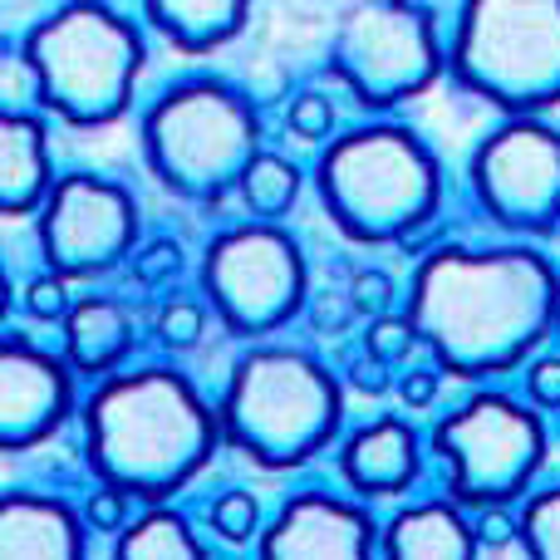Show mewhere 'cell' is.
Wrapping results in <instances>:
<instances>
[{
  "label": "cell",
  "instance_id": "6da1fadb",
  "mask_svg": "<svg viewBox=\"0 0 560 560\" xmlns=\"http://www.w3.org/2000/svg\"><path fill=\"white\" fill-rule=\"evenodd\" d=\"M418 345L457 378L526 364L560 319L556 266L532 246H438L408 280Z\"/></svg>",
  "mask_w": 560,
  "mask_h": 560
},
{
  "label": "cell",
  "instance_id": "7a4b0ae2",
  "mask_svg": "<svg viewBox=\"0 0 560 560\" xmlns=\"http://www.w3.org/2000/svg\"><path fill=\"white\" fill-rule=\"evenodd\" d=\"M84 463L98 487H114L128 502L163 506L183 492L222 443L217 408L197 394L187 374L167 364L118 369L98 378L84 404Z\"/></svg>",
  "mask_w": 560,
  "mask_h": 560
},
{
  "label": "cell",
  "instance_id": "3957f363",
  "mask_svg": "<svg viewBox=\"0 0 560 560\" xmlns=\"http://www.w3.org/2000/svg\"><path fill=\"white\" fill-rule=\"evenodd\" d=\"M315 192L349 242L388 246L433 222L443 202V173L433 148L413 128L384 118L329 138L315 163Z\"/></svg>",
  "mask_w": 560,
  "mask_h": 560
},
{
  "label": "cell",
  "instance_id": "277c9868",
  "mask_svg": "<svg viewBox=\"0 0 560 560\" xmlns=\"http://www.w3.org/2000/svg\"><path fill=\"white\" fill-rule=\"evenodd\" d=\"M345 394L315 354L290 345H256L232 364L217 398L222 443L266 472H290L319 457L339 433Z\"/></svg>",
  "mask_w": 560,
  "mask_h": 560
},
{
  "label": "cell",
  "instance_id": "5b68a950",
  "mask_svg": "<svg viewBox=\"0 0 560 560\" xmlns=\"http://www.w3.org/2000/svg\"><path fill=\"white\" fill-rule=\"evenodd\" d=\"M138 148L148 173L187 202H222L266 153L252 98L217 74L167 84L138 118Z\"/></svg>",
  "mask_w": 560,
  "mask_h": 560
},
{
  "label": "cell",
  "instance_id": "8992f818",
  "mask_svg": "<svg viewBox=\"0 0 560 560\" xmlns=\"http://www.w3.org/2000/svg\"><path fill=\"white\" fill-rule=\"evenodd\" d=\"M143 55L138 25L114 5H59L20 39V65L39 108L74 128H98L128 114Z\"/></svg>",
  "mask_w": 560,
  "mask_h": 560
},
{
  "label": "cell",
  "instance_id": "52a82bcc",
  "mask_svg": "<svg viewBox=\"0 0 560 560\" xmlns=\"http://www.w3.org/2000/svg\"><path fill=\"white\" fill-rule=\"evenodd\" d=\"M447 74L506 118L560 104V0H472L447 30Z\"/></svg>",
  "mask_w": 560,
  "mask_h": 560
},
{
  "label": "cell",
  "instance_id": "ba28073f",
  "mask_svg": "<svg viewBox=\"0 0 560 560\" xmlns=\"http://www.w3.org/2000/svg\"><path fill=\"white\" fill-rule=\"evenodd\" d=\"M428 443L447 467V497L463 512L512 506L546 463L541 413L497 388H482L438 418Z\"/></svg>",
  "mask_w": 560,
  "mask_h": 560
},
{
  "label": "cell",
  "instance_id": "9c48e42d",
  "mask_svg": "<svg viewBox=\"0 0 560 560\" xmlns=\"http://www.w3.org/2000/svg\"><path fill=\"white\" fill-rule=\"evenodd\" d=\"M202 295L236 339H266L310 305V271L300 242L276 222H242L202 252Z\"/></svg>",
  "mask_w": 560,
  "mask_h": 560
},
{
  "label": "cell",
  "instance_id": "30bf717a",
  "mask_svg": "<svg viewBox=\"0 0 560 560\" xmlns=\"http://www.w3.org/2000/svg\"><path fill=\"white\" fill-rule=\"evenodd\" d=\"M447 65L438 15L428 5H349L329 39V69L364 108L418 98Z\"/></svg>",
  "mask_w": 560,
  "mask_h": 560
},
{
  "label": "cell",
  "instance_id": "8fae6325",
  "mask_svg": "<svg viewBox=\"0 0 560 560\" xmlns=\"http://www.w3.org/2000/svg\"><path fill=\"white\" fill-rule=\"evenodd\" d=\"M472 197L497 226L546 236L560 226V128L541 118H502L467 158Z\"/></svg>",
  "mask_w": 560,
  "mask_h": 560
},
{
  "label": "cell",
  "instance_id": "7c38bea8",
  "mask_svg": "<svg viewBox=\"0 0 560 560\" xmlns=\"http://www.w3.org/2000/svg\"><path fill=\"white\" fill-rule=\"evenodd\" d=\"M35 242L59 280H94L138 252V202L124 183L98 173L55 177L35 217Z\"/></svg>",
  "mask_w": 560,
  "mask_h": 560
},
{
  "label": "cell",
  "instance_id": "4fadbf2b",
  "mask_svg": "<svg viewBox=\"0 0 560 560\" xmlns=\"http://www.w3.org/2000/svg\"><path fill=\"white\" fill-rule=\"evenodd\" d=\"M256 560H378V526L335 492H295L256 536Z\"/></svg>",
  "mask_w": 560,
  "mask_h": 560
},
{
  "label": "cell",
  "instance_id": "5bb4252c",
  "mask_svg": "<svg viewBox=\"0 0 560 560\" xmlns=\"http://www.w3.org/2000/svg\"><path fill=\"white\" fill-rule=\"evenodd\" d=\"M74 408V378L59 359L25 345V335L10 329L0 354V443L5 453H25L39 438H49Z\"/></svg>",
  "mask_w": 560,
  "mask_h": 560
},
{
  "label": "cell",
  "instance_id": "9a60e30c",
  "mask_svg": "<svg viewBox=\"0 0 560 560\" xmlns=\"http://www.w3.org/2000/svg\"><path fill=\"white\" fill-rule=\"evenodd\" d=\"M418 467H423V447H418V433L404 418H374V423L354 428L339 447V477L359 497L408 492Z\"/></svg>",
  "mask_w": 560,
  "mask_h": 560
},
{
  "label": "cell",
  "instance_id": "2e32d148",
  "mask_svg": "<svg viewBox=\"0 0 560 560\" xmlns=\"http://www.w3.org/2000/svg\"><path fill=\"white\" fill-rule=\"evenodd\" d=\"M84 532L65 497L5 492L0 502V560H84Z\"/></svg>",
  "mask_w": 560,
  "mask_h": 560
},
{
  "label": "cell",
  "instance_id": "e0dca14e",
  "mask_svg": "<svg viewBox=\"0 0 560 560\" xmlns=\"http://www.w3.org/2000/svg\"><path fill=\"white\" fill-rule=\"evenodd\" d=\"M49 187V128L39 114L5 108L0 118V207L5 217H39Z\"/></svg>",
  "mask_w": 560,
  "mask_h": 560
},
{
  "label": "cell",
  "instance_id": "ac0fdd59",
  "mask_svg": "<svg viewBox=\"0 0 560 560\" xmlns=\"http://www.w3.org/2000/svg\"><path fill=\"white\" fill-rule=\"evenodd\" d=\"M378 560H477L472 522L453 502H413L378 532Z\"/></svg>",
  "mask_w": 560,
  "mask_h": 560
},
{
  "label": "cell",
  "instance_id": "d6986e66",
  "mask_svg": "<svg viewBox=\"0 0 560 560\" xmlns=\"http://www.w3.org/2000/svg\"><path fill=\"white\" fill-rule=\"evenodd\" d=\"M128 349H133V315L124 300L114 295H84L74 300L65 319V364L79 374L108 378L124 369Z\"/></svg>",
  "mask_w": 560,
  "mask_h": 560
},
{
  "label": "cell",
  "instance_id": "ffe728a7",
  "mask_svg": "<svg viewBox=\"0 0 560 560\" xmlns=\"http://www.w3.org/2000/svg\"><path fill=\"white\" fill-rule=\"evenodd\" d=\"M143 15H148V25L173 39L177 49L207 55V49L242 35L252 10H246L242 0H148Z\"/></svg>",
  "mask_w": 560,
  "mask_h": 560
},
{
  "label": "cell",
  "instance_id": "44dd1931",
  "mask_svg": "<svg viewBox=\"0 0 560 560\" xmlns=\"http://www.w3.org/2000/svg\"><path fill=\"white\" fill-rule=\"evenodd\" d=\"M114 560H207L202 541L192 536L187 516L173 506H148L114 546Z\"/></svg>",
  "mask_w": 560,
  "mask_h": 560
},
{
  "label": "cell",
  "instance_id": "7402d4cb",
  "mask_svg": "<svg viewBox=\"0 0 560 560\" xmlns=\"http://www.w3.org/2000/svg\"><path fill=\"white\" fill-rule=\"evenodd\" d=\"M236 197H242V207L252 212V222H276V217H285L300 197V167L285 163L280 153H261L252 167H246Z\"/></svg>",
  "mask_w": 560,
  "mask_h": 560
},
{
  "label": "cell",
  "instance_id": "603a6c76",
  "mask_svg": "<svg viewBox=\"0 0 560 560\" xmlns=\"http://www.w3.org/2000/svg\"><path fill=\"white\" fill-rule=\"evenodd\" d=\"M516 526H522L516 541L526 546V560H560V482L541 487V492L516 512Z\"/></svg>",
  "mask_w": 560,
  "mask_h": 560
},
{
  "label": "cell",
  "instance_id": "cb8c5ba5",
  "mask_svg": "<svg viewBox=\"0 0 560 560\" xmlns=\"http://www.w3.org/2000/svg\"><path fill=\"white\" fill-rule=\"evenodd\" d=\"M207 522H212V532L222 536V541L232 546H246L252 536H261V502H256L252 492H242V487H226L222 497H212V506H207Z\"/></svg>",
  "mask_w": 560,
  "mask_h": 560
},
{
  "label": "cell",
  "instance_id": "d4e9b609",
  "mask_svg": "<svg viewBox=\"0 0 560 560\" xmlns=\"http://www.w3.org/2000/svg\"><path fill=\"white\" fill-rule=\"evenodd\" d=\"M153 335L163 349H173V354H183V349H197L207 335V310L197 305V300H167L163 310H158L153 319Z\"/></svg>",
  "mask_w": 560,
  "mask_h": 560
},
{
  "label": "cell",
  "instance_id": "484cf974",
  "mask_svg": "<svg viewBox=\"0 0 560 560\" xmlns=\"http://www.w3.org/2000/svg\"><path fill=\"white\" fill-rule=\"evenodd\" d=\"M128 266H133L138 285H173V280L183 276V246H177L173 236H153V242L138 246Z\"/></svg>",
  "mask_w": 560,
  "mask_h": 560
},
{
  "label": "cell",
  "instance_id": "4316f807",
  "mask_svg": "<svg viewBox=\"0 0 560 560\" xmlns=\"http://www.w3.org/2000/svg\"><path fill=\"white\" fill-rule=\"evenodd\" d=\"M413 345H418V335L404 315H378V319H369V329H364V354L378 359V364H398V359H408Z\"/></svg>",
  "mask_w": 560,
  "mask_h": 560
},
{
  "label": "cell",
  "instance_id": "83f0119b",
  "mask_svg": "<svg viewBox=\"0 0 560 560\" xmlns=\"http://www.w3.org/2000/svg\"><path fill=\"white\" fill-rule=\"evenodd\" d=\"M285 128L295 138H305V143H319V138H329V128H335V104H329L319 89H305V94L290 98Z\"/></svg>",
  "mask_w": 560,
  "mask_h": 560
},
{
  "label": "cell",
  "instance_id": "f1b7e54d",
  "mask_svg": "<svg viewBox=\"0 0 560 560\" xmlns=\"http://www.w3.org/2000/svg\"><path fill=\"white\" fill-rule=\"evenodd\" d=\"M25 310L35 319H49V325H65L69 319V310H74V300H69V280H59L55 271H45V276H35L25 285Z\"/></svg>",
  "mask_w": 560,
  "mask_h": 560
},
{
  "label": "cell",
  "instance_id": "f546056e",
  "mask_svg": "<svg viewBox=\"0 0 560 560\" xmlns=\"http://www.w3.org/2000/svg\"><path fill=\"white\" fill-rule=\"evenodd\" d=\"M305 315L319 335H345L349 319H354L359 310H354V300H349V290H315L310 305H305Z\"/></svg>",
  "mask_w": 560,
  "mask_h": 560
},
{
  "label": "cell",
  "instance_id": "4dcf8cb0",
  "mask_svg": "<svg viewBox=\"0 0 560 560\" xmlns=\"http://www.w3.org/2000/svg\"><path fill=\"white\" fill-rule=\"evenodd\" d=\"M349 300H354L359 315L378 319V315H388V305H394V280L384 271H354V280H349Z\"/></svg>",
  "mask_w": 560,
  "mask_h": 560
},
{
  "label": "cell",
  "instance_id": "1f68e13d",
  "mask_svg": "<svg viewBox=\"0 0 560 560\" xmlns=\"http://www.w3.org/2000/svg\"><path fill=\"white\" fill-rule=\"evenodd\" d=\"M84 526L94 532H128V497L114 492V487H94V497L84 502Z\"/></svg>",
  "mask_w": 560,
  "mask_h": 560
},
{
  "label": "cell",
  "instance_id": "d6a6232c",
  "mask_svg": "<svg viewBox=\"0 0 560 560\" xmlns=\"http://www.w3.org/2000/svg\"><path fill=\"white\" fill-rule=\"evenodd\" d=\"M526 398L536 408H560V354H536L526 364Z\"/></svg>",
  "mask_w": 560,
  "mask_h": 560
},
{
  "label": "cell",
  "instance_id": "836d02e7",
  "mask_svg": "<svg viewBox=\"0 0 560 560\" xmlns=\"http://www.w3.org/2000/svg\"><path fill=\"white\" fill-rule=\"evenodd\" d=\"M472 536H477V546L497 551V546H512L522 536V526H516V516L506 506H487V512L472 516Z\"/></svg>",
  "mask_w": 560,
  "mask_h": 560
},
{
  "label": "cell",
  "instance_id": "e575fe53",
  "mask_svg": "<svg viewBox=\"0 0 560 560\" xmlns=\"http://www.w3.org/2000/svg\"><path fill=\"white\" fill-rule=\"evenodd\" d=\"M438 388H443L438 369H408L404 384H398V398H404V408H433Z\"/></svg>",
  "mask_w": 560,
  "mask_h": 560
},
{
  "label": "cell",
  "instance_id": "d590c367",
  "mask_svg": "<svg viewBox=\"0 0 560 560\" xmlns=\"http://www.w3.org/2000/svg\"><path fill=\"white\" fill-rule=\"evenodd\" d=\"M349 384L359 388V394H388V364H378V359H354V364H349Z\"/></svg>",
  "mask_w": 560,
  "mask_h": 560
}]
</instances>
